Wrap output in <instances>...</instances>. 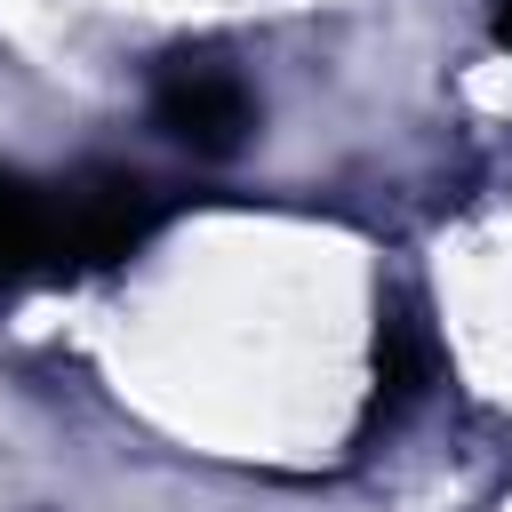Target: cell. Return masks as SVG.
I'll return each mask as SVG.
<instances>
[{
  "mask_svg": "<svg viewBox=\"0 0 512 512\" xmlns=\"http://www.w3.org/2000/svg\"><path fill=\"white\" fill-rule=\"evenodd\" d=\"M152 120L192 144V152H232L248 128H256V96L232 64H208V56H168L160 80H152Z\"/></svg>",
  "mask_w": 512,
  "mask_h": 512,
  "instance_id": "obj_1",
  "label": "cell"
},
{
  "mask_svg": "<svg viewBox=\"0 0 512 512\" xmlns=\"http://www.w3.org/2000/svg\"><path fill=\"white\" fill-rule=\"evenodd\" d=\"M40 272H72L64 208H48L32 184L0 176V288L8 280H40Z\"/></svg>",
  "mask_w": 512,
  "mask_h": 512,
  "instance_id": "obj_2",
  "label": "cell"
},
{
  "mask_svg": "<svg viewBox=\"0 0 512 512\" xmlns=\"http://www.w3.org/2000/svg\"><path fill=\"white\" fill-rule=\"evenodd\" d=\"M432 328L408 312V304H392V320L376 328V400H368V416H400L408 400H424V384H432Z\"/></svg>",
  "mask_w": 512,
  "mask_h": 512,
  "instance_id": "obj_3",
  "label": "cell"
},
{
  "mask_svg": "<svg viewBox=\"0 0 512 512\" xmlns=\"http://www.w3.org/2000/svg\"><path fill=\"white\" fill-rule=\"evenodd\" d=\"M496 40L512 48V0H496Z\"/></svg>",
  "mask_w": 512,
  "mask_h": 512,
  "instance_id": "obj_4",
  "label": "cell"
}]
</instances>
